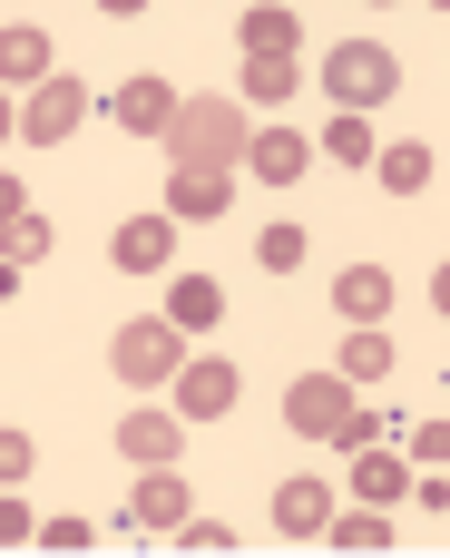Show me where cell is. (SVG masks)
I'll return each mask as SVG.
<instances>
[{
  "label": "cell",
  "mask_w": 450,
  "mask_h": 558,
  "mask_svg": "<svg viewBox=\"0 0 450 558\" xmlns=\"http://www.w3.org/2000/svg\"><path fill=\"white\" fill-rule=\"evenodd\" d=\"M333 314L343 324H382L392 314V265H343L333 275Z\"/></svg>",
  "instance_id": "5bb4252c"
},
{
  "label": "cell",
  "mask_w": 450,
  "mask_h": 558,
  "mask_svg": "<svg viewBox=\"0 0 450 558\" xmlns=\"http://www.w3.org/2000/svg\"><path fill=\"white\" fill-rule=\"evenodd\" d=\"M294 39H304V20H294L284 0H265V10H245V59H255V49H294Z\"/></svg>",
  "instance_id": "603a6c76"
},
{
  "label": "cell",
  "mask_w": 450,
  "mask_h": 558,
  "mask_svg": "<svg viewBox=\"0 0 450 558\" xmlns=\"http://www.w3.org/2000/svg\"><path fill=\"white\" fill-rule=\"evenodd\" d=\"M98 10H108V20H137V10H147V0H98Z\"/></svg>",
  "instance_id": "e575fe53"
},
{
  "label": "cell",
  "mask_w": 450,
  "mask_h": 558,
  "mask_svg": "<svg viewBox=\"0 0 450 558\" xmlns=\"http://www.w3.org/2000/svg\"><path fill=\"white\" fill-rule=\"evenodd\" d=\"M235 206V167H167V216L177 226H216Z\"/></svg>",
  "instance_id": "52a82bcc"
},
{
  "label": "cell",
  "mask_w": 450,
  "mask_h": 558,
  "mask_svg": "<svg viewBox=\"0 0 450 558\" xmlns=\"http://www.w3.org/2000/svg\"><path fill=\"white\" fill-rule=\"evenodd\" d=\"M167 324H177V333H216V324H226L216 275H177V284H167Z\"/></svg>",
  "instance_id": "d6986e66"
},
{
  "label": "cell",
  "mask_w": 450,
  "mask_h": 558,
  "mask_svg": "<svg viewBox=\"0 0 450 558\" xmlns=\"http://www.w3.org/2000/svg\"><path fill=\"white\" fill-rule=\"evenodd\" d=\"M324 549H392V510H333V530H324Z\"/></svg>",
  "instance_id": "7402d4cb"
},
{
  "label": "cell",
  "mask_w": 450,
  "mask_h": 558,
  "mask_svg": "<svg viewBox=\"0 0 450 558\" xmlns=\"http://www.w3.org/2000/svg\"><path fill=\"white\" fill-rule=\"evenodd\" d=\"M10 137H20V108H10V88H0V147H10Z\"/></svg>",
  "instance_id": "836d02e7"
},
{
  "label": "cell",
  "mask_w": 450,
  "mask_h": 558,
  "mask_svg": "<svg viewBox=\"0 0 450 558\" xmlns=\"http://www.w3.org/2000/svg\"><path fill=\"white\" fill-rule=\"evenodd\" d=\"M39 549H98L88 520H39Z\"/></svg>",
  "instance_id": "f1b7e54d"
},
{
  "label": "cell",
  "mask_w": 450,
  "mask_h": 558,
  "mask_svg": "<svg viewBox=\"0 0 450 558\" xmlns=\"http://www.w3.org/2000/svg\"><path fill=\"white\" fill-rule=\"evenodd\" d=\"M431 314L450 324V265H431Z\"/></svg>",
  "instance_id": "d6a6232c"
},
{
  "label": "cell",
  "mask_w": 450,
  "mask_h": 558,
  "mask_svg": "<svg viewBox=\"0 0 450 558\" xmlns=\"http://www.w3.org/2000/svg\"><path fill=\"white\" fill-rule=\"evenodd\" d=\"M431 10H450V0H431Z\"/></svg>",
  "instance_id": "d590c367"
},
{
  "label": "cell",
  "mask_w": 450,
  "mask_h": 558,
  "mask_svg": "<svg viewBox=\"0 0 450 558\" xmlns=\"http://www.w3.org/2000/svg\"><path fill=\"white\" fill-rule=\"evenodd\" d=\"M314 157H324V147H314L304 128H255V147H245V177H265V186H294Z\"/></svg>",
  "instance_id": "8fae6325"
},
{
  "label": "cell",
  "mask_w": 450,
  "mask_h": 558,
  "mask_svg": "<svg viewBox=\"0 0 450 558\" xmlns=\"http://www.w3.org/2000/svg\"><path fill=\"white\" fill-rule=\"evenodd\" d=\"M108 265H118V275H167V265H177V216H167V206H157V216H127V226L108 235Z\"/></svg>",
  "instance_id": "ba28073f"
},
{
  "label": "cell",
  "mask_w": 450,
  "mask_h": 558,
  "mask_svg": "<svg viewBox=\"0 0 450 558\" xmlns=\"http://www.w3.org/2000/svg\"><path fill=\"white\" fill-rule=\"evenodd\" d=\"M353 402H363V392H353L343 373H294V383H284V432H294V441H333Z\"/></svg>",
  "instance_id": "277c9868"
},
{
  "label": "cell",
  "mask_w": 450,
  "mask_h": 558,
  "mask_svg": "<svg viewBox=\"0 0 450 558\" xmlns=\"http://www.w3.org/2000/svg\"><path fill=\"white\" fill-rule=\"evenodd\" d=\"M392 363H402V353H392V333H382V324H353V333H343V353H333V373H343L353 392L392 383Z\"/></svg>",
  "instance_id": "9a60e30c"
},
{
  "label": "cell",
  "mask_w": 450,
  "mask_h": 558,
  "mask_svg": "<svg viewBox=\"0 0 450 558\" xmlns=\"http://www.w3.org/2000/svg\"><path fill=\"white\" fill-rule=\"evenodd\" d=\"M177 539H186V549H206V558H216V549H235V530H226V520H186Z\"/></svg>",
  "instance_id": "4dcf8cb0"
},
{
  "label": "cell",
  "mask_w": 450,
  "mask_h": 558,
  "mask_svg": "<svg viewBox=\"0 0 450 558\" xmlns=\"http://www.w3.org/2000/svg\"><path fill=\"white\" fill-rule=\"evenodd\" d=\"M157 147H167V167H235L255 147V108L226 98V88H196V98H177V118H167Z\"/></svg>",
  "instance_id": "6da1fadb"
},
{
  "label": "cell",
  "mask_w": 450,
  "mask_h": 558,
  "mask_svg": "<svg viewBox=\"0 0 450 558\" xmlns=\"http://www.w3.org/2000/svg\"><path fill=\"white\" fill-rule=\"evenodd\" d=\"M127 520H137V530H186V520H196V490H186V471H177V461H147V471H137V500H127Z\"/></svg>",
  "instance_id": "9c48e42d"
},
{
  "label": "cell",
  "mask_w": 450,
  "mask_h": 558,
  "mask_svg": "<svg viewBox=\"0 0 450 558\" xmlns=\"http://www.w3.org/2000/svg\"><path fill=\"white\" fill-rule=\"evenodd\" d=\"M314 147H324L333 167H373V157H382V137H373V118H353V108H333Z\"/></svg>",
  "instance_id": "ffe728a7"
},
{
  "label": "cell",
  "mask_w": 450,
  "mask_h": 558,
  "mask_svg": "<svg viewBox=\"0 0 450 558\" xmlns=\"http://www.w3.org/2000/svg\"><path fill=\"white\" fill-rule=\"evenodd\" d=\"M29 471H39V441L29 432H0V490H20Z\"/></svg>",
  "instance_id": "484cf974"
},
{
  "label": "cell",
  "mask_w": 450,
  "mask_h": 558,
  "mask_svg": "<svg viewBox=\"0 0 450 558\" xmlns=\"http://www.w3.org/2000/svg\"><path fill=\"white\" fill-rule=\"evenodd\" d=\"M304 245H314V235H304L294 216H275V226L255 235V265H265V275H294V265H304Z\"/></svg>",
  "instance_id": "cb8c5ba5"
},
{
  "label": "cell",
  "mask_w": 450,
  "mask_h": 558,
  "mask_svg": "<svg viewBox=\"0 0 450 558\" xmlns=\"http://www.w3.org/2000/svg\"><path fill=\"white\" fill-rule=\"evenodd\" d=\"M78 118H88V88H78L69 69H49V78L20 98V137H29V147H69V137H78Z\"/></svg>",
  "instance_id": "5b68a950"
},
{
  "label": "cell",
  "mask_w": 450,
  "mask_h": 558,
  "mask_svg": "<svg viewBox=\"0 0 450 558\" xmlns=\"http://www.w3.org/2000/svg\"><path fill=\"white\" fill-rule=\"evenodd\" d=\"M177 98H186V88H167L157 69H137V78H118V98H108V108H118V128H127V137H167Z\"/></svg>",
  "instance_id": "30bf717a"
},
{
  "label": "cell",
  "mask_w": 450,
  "mask_h": 558,
  "mask_svg": "<svg viewBox=\"0 0 450 558\" xmlns=\"http://www.w3.org/2000/svg\"><path fill=\"white\" fill-rule=\"evenodd\" d=\"M177 363H186V333H177L167 314H157V324L137 314V324H118V333H108V373H118L127 392H167V383H177Z\"/></svg>",
  "instance_id": "3957f363"
},
{
  "label": "cell",
  "mask_w": 450,
  "mask_h": 558,
  "mask_svg": "<svg viewBox=\"0 0 450 558\" xmlns=\"http://www.w3.org/2000/svg\"><path fill=\"white\" fill-rule=\"evenodd\" d=\"M0 255H10V265H39V255H49V216H29V206H20V216L0 226Z\"/></svg>",
  "instance_id": "d4e9b609"
},
{
  "label": "cell",
  "mask_w": 450,
  "mask_h": 558,
  "mask_svg": "<svg viewBox=\"0 0 450 558\" xmlns=\"http://www.w3.org/2000/svg\"><path fill=\"white\" fill-rule=\"evenodd\" d=\"M167 392H177V422H226L245 383H235V363H226V353H196V363H177V383H167Z\"/></svg>",
  "instance_id": "8992f818"
},
{
  "label": "cell",
  "mask_w": 450,
  "mask_h": 558,
  "mask_svg": "<svg viewBox=\"0 0 450 558\" xmlns=\"http://www.w3.org/2000/svg\"><path fill=\"white\" fill-rule=\"evenodd\" d=\"M49 78V29L39 20H10L0 29V88H39Z\"/></svg>",
  "instance_id": "ac0fdd59"
},
{
  "label": "cell",
  "mask_w": 450,
  "mask_h": 558,
  "mask_svg": "<svg viewBox=\"0 0 450 558\" xmlns=\"http://www.w3.org/2000/svg\"><path fill=\"white\" fill-rule=\"evenodd\" d=\"M392 88H402V59H392L382 39H333V49H324V98H333V108L363 118V108H382Z\"/></svg>",
  "instance_id": "7a4b0ae2"
},
{
  "label": "cell",
  "mask_w": 450,
  "mask_h": 558,
  "mask_svg": "<svg viewBox=\"0 0 450 558\" xmlns=\"http://www.w3.org/2000/svg\"><path fill=\"white\" fill-rule=\"evenodd\" d=\"M373 177H382L392 196H422V186H431V147H422V137H392V147L373 157Z\"/></svg>",
  "instance_id": "44dd1931"
},
{
  "label": "cell",
  "mask_w": 450,
  "mask_h": 558,
  "mask_svg": "<svg viewBox=\"0 0 450 558\" xmlns=\"http://www.w3.org/2000/svg\"><path fill=\"white\" fill-rule=\"evenodd\" d=\"M29 539H39V520H29V510L0 490V549H29Z\"/></svg>",
  "instance_id": "f546056e"
},
{
  "label": "cell",
  "mask_w": 450,
  "mask_h": 558,
  "mask_svg": "<svg viewBox=\"0 0 450 558\" xmlns=\"http://www.w3.org/2000/svg\"><path fill=\"white\" fill-rule=\"evenodd\" d=\"M353 500L402 510V500H412V461H402V451H382V441H373V451H353Z\"/></svg>",
  "instance_id": "2e32d148"
},
{
  "label": "cell",
  "mask_w": 450,
  "mask_h": 558,
  "mask_svg": "<svg viewBox=\"0 0 450 558\" xmlns=\"http://www.w3.org/2000/svg\"><path fill=\"white\" fill-rule=\"evenodd\" d=\"M177 451H186V422H177V412H127V422H118V461H127V471L177 461Z\"/></svg>",
  "instance_id": "7c38bea8"
},
{
  "label": "cell",
  "mask_w": 450,
  "mask_h": 558,
  "mask_svg": "<svg viewBox=\"0 0 450 558\" xmlns=\"http://www.w3.org/2000/svg\"><path fill=\"white\" fill-rule=\"evenodd\" d=\"M373 441H382V412H373V402H353V412H343V432H333V451H373Z\"/></svg>",
  "instance_id": "4316f807"
},
{
  "label": "cell",
  "mask_w": 450,
  "mask_h": 558,
  "mask_svg": "<svg viewBox=\"0 0 450 558\" xmlns=\"http://www.w3.org/2000/svg\"><path fill=\"white\" fill-rule=\"evenodd\" d=\"M275 530H284V539H324V530H333V490H324L314 471L284 481V490H275Z\"/></svg>",
  "instance_id": "e0dca14e"
},
{
  "label": "cell",
  "mask_w": 450,
  "mask_h": 558,
  "mask_svg": "<svg viewBox=\"0 0 450 558\" xmlns=\"http://www.w3.org/2000/svg\"><path fill=\"white\" fill-rule=\"evenodd\" d=\"M412 461H422V471H450V412H441V422H422V432H412Z\"/></svg>",
  "instance_id": "83f0119b"
},
{
  "label": "cell",
  "mask_w": 450,
  "mask_h": 558,
  "mask_svg": "<svg viewBox=\"0 0 450 558\" xmlns=\"http://www.w3.org/2000/svg\"><path fill=\"white\" fill-rule=\"evenodd\" d=\"M294 88H304V59H294V49H255V59H245V78H235V98H245V108H284Z\"/></svg>",
  "instance_id": "4fadbf2b"
},
{
  "label": "cell",
  "mask_w": 450,
  "mask_h": 558,
  "mask_svg": "<svg viewBox=\"0 0 450 558\" xmlns=\"http://www.w3.org/2000/svg\"><path fill=\"white\" fill-rule=\"evenodd\" d=\"M20 206H29V196H20V177H10V167H0V226H10V216H20Z\"/></svg>",
  "instance_id": "1f68e13d"
}]
</instances>
